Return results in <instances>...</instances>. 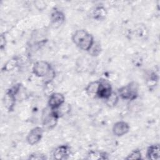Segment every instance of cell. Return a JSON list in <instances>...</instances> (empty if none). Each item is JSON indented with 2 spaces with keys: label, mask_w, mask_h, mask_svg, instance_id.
I'll list each match as a JSON object with an SVG mask.
<instances>
[{
  "label": "cell",
  "mask_w": 160,
  "mask_h": 160,
  "mask_svg": "<svg viewBox=\"0 0 160 160\" xmlns=\"http://www.w3.org/2000/svg\"><path fill=\"white\" fill-rule=\"evenodd\" d=\"M72 41L76 46L85 51H88L94 42L93 36L85 29L76 30L72 34Z\"/></svg>",
  "instance_id": "cell-1"
},
{
  "label": "cell",
  "mask_w": 160,
  "mask_h": 160,
  "mask_svg": "<svg viewBox=\"0 0 160 160\" xmlns=\"http://www.w3.org/2000/svg\"><path fill=\"white\" fill-rule=\"evenodd\" d=\"M139 88L138 83L135 81H132L119 88L118 94L121 99L132 101L136 100L138 97Z\"/></svg>",
  "instance_id": "cell-2"
},
{
  "label": "cell",
  "mask_w": 160,
  "mask_h": 160,
  "mask_svg": "<svg viewBox=\"0 0 160 160\" xmlns=\"http://www.w3.org/2000/svg\"><path fill=\"white\" fill-rule=\"evenodd\" d=\"M59 116L49 107L44 109L42 114V124L44 129L51 130L57 124Z\"/></svg>",
  "instance_id": "cell-3"
},
{
  "label": "cell",
  "mask_w": 160,
  "mask_h": 160,
  "mask_svg": "<svg viewBox=\"0 0 160 160\" xmlns=\"http://www.w3.org/2000/svg\"><path fill=\"white\" fill-rule=\"evenodd\" d=\"M52 69L51 64L45 61H36L32 66V71L33 74L39 78H43Z\"/></svg>",
  "instance_id": "cell-4"
},
{
  "label": "cell",
  "mask_w": 160,
  "mask_h": 160,
  "mask_svg": "<svg viewBox=\"0 0 160 160\" xmlns=\"http://www.w3.org/2000/svg\"><path fill=\"white\" fill-rule=\"evenodd\" d=\"M44 128L40 126L33 128L28 132L26 136V141L31 146L38 144L42 139L44 133Z\"/></svg>",
  "instance_id": "cell-5"
},
{
  "label": "cell",
  "mask_w": 160,
  "mask_h": 160,
  "mask_svg": "<svg viewBox=\"0 0 160 160\" xmlns=\"http://www.w3.org/2000/svg\"><path fill=\"white\" fill-rule=\"evenodd\" d=\"M99 80V84L96 96L102 99H107L112 92V86L109 82L104 79Z\"/></svg>",
  "instance_id": "cell-6"
},
{
  "label": "cell",
  "mask_w": 160,
  "mask_h": 160,
  "mask_svg": "<svg viewBox=\"0 0 160 160\" xmlns=\"http://www.w3.org/2000/svg\"><path fill=\"white\" fill-rule=\"evenodd\" d=\"M65 103V97L60 92H52L48 99V105L51 109H56Z\"/></svg>",
  "instance_id": "cell-7"
},
{
  "label": "cell",
  "mask_w": 160,
  "mask_h": 160,
  "mask_svg": "<svg viewBox=\"0 0 160 160\" xmlns=\"http://www.w3.org/2000/svg\"><path fill=\"white\" fill-rule=\"evenodd\" d=\"M66 17L63 12L55 9L51 12L50 16V23L52 28L57 29L61 26L64 22Z\"/></svg>",
  "instance_id": "cell-8"
},
{
  "label": "cell",
  "mask_w": 160,
  "mask_h": 160,
  "mask_svg": "<svg viewBox=\"0 0 160 160\" xmlns=\"http://www.w3.org/2000/svg\"><path fill=\"white\" fill-rule=\"evenodd\" d=\"M71 154V148L68 145H61L55 148L52 152L53 159L56 160L66 159Z\"/></svg>",
  "instance_id": "cell-9"
},
{
  "label": "cell",
  "mask_w": 160,
  "mask_h": 160,
  "mask_svg": "<svg viewBox=\"0 0 160 160\" xmlns=\"http://www.w3.org/2000/svg\"><path fill=\"white\" fill-rule=\"evenodd\" d=\"M129 129L130 127L128 122L123 121H119L114 124L112 131L114 135L118 137H121L126 134L129 131Z\"/></svg>",
  "instance_id": "cell-10"
},
{
  "label": "cell",
  "mask_w": 160,
  "mask_h": 160,
  "mask_svg": "<svg viewBox=\"0 0 160 160\" xmlns=\"http://www.w3.org/2000/svg\"><path fill=\"white\" fill-rule=\"evenodd\" d=\"M146 158L151 160H158L160 158V148L159 144H152L147 148Z\"/></svg>",
  "instance_id": "cell-11"
},
{
  "label": "cell",
  "mask_w": 160,
  "mask_h": 160,
  "mask_svg": "<svg viewBox=\"0 0 160 160\" xmlns=\"http://www.w3.org/2000/svg\"><path fill=\"white\" fill-rule=\"evenodd\" d=\"M108 15V11L103 6H96L92 11V16L96 21L104 20Z\"/></svg>",
  "instance_id": "cell-12"
},
{
  "label": "cell",
  "mask_w": 160,
  "mask_h": 160,
  "mask_svg": "<svg viewBox=\"0 0 160 160\" xmlns=\"http://www.w3.org/2000/svg\"><path fill=\"white\" fill-rule=\"evenodd\" d=\"M99 84V80L89 82L85 88V91L87 95L89 97H96L98 90Z\"/></svg>",
  "instance_id": "cell-13"
},
{
  "label": "cell",
  "mask_w": 160,
  "mask_h": 160,
  "mask_svg": "<svg viewBox=\"0 0 160 160\" xmlns=\"http://www.w3.org/2000/svg\"><path fill=\"white\" fill-rule=\"evenodd\" d=\"M87 159L92 160H103L108 159L109 155L106 152L98 151H90L87 155Z\"/></svg>",
  "instance_id": "cell-14"
},
{
  "label": "cell",
  "mask_w": 160,
  "mask_h": 160,
  "mask_svg": "<svg viewBox=\"0 0 160 160\" xmlns=\"http://www.w3.org/2000/svg\"><path fill=\"white\" fill-rule=\"evenodd\" d=\"M119 96L117 92L112 91L111 94L106 99H104V102L107 106L109 108H113L116 106L119 101Z\"/></svg>",
  "instance_id": "cell-15"
},
{
  "label": "cell",
  "mask_w": 160,
  "mask_h": 160,
  "mask_svg": "<svg viewBox=\"0 0 160 160\" xmlns=\"http://www.w3.org/2000/svg\"><path fill=\"white\" fill-rule=\"evenodd\" d=\"M19 59L17 57L12 58L11 59H9V61L4 65L2 68V71H9L14 69L16 68L18 65Z\"/></svg>",
  "instance_id": "cell-16"
},
{
  "label": "cell",
  "mask_w": 160,
  "mask_h": 160,
  "mask_svg": "<svg viewBox=\"0 0 160 160\" xmlns=\"http://www.w3.org/2000/svg\"><path fill=\"white\" fill-rule=\"evenodd\" d=\"M101 46L99 42L94 41L90 49L88 51L92 56H98L101 52Z\"/></svg>",
  "instance_id": "cell-17"
},
{
  "label": "cell",
  "mask_w": 160,
  "mask_h": 160,
  "mask_svg": "<svg viewBox=\"0 0 160 160\" xmlns=\"http://www.w3.org/2000/svg\"><path fill=\"white\" fill-rule=\"evenodd\" d=\"M141 152L139 149H136L132 151L128 156L125 158L127 160L130 159H141Z\"/></svg>",
  "instance_id": "cell-18"
},
{
  "label": "cell",
  "mask_w": 160,
  "mask_h": 160,
  "mask_svg": "<svg viewBox=\"0 0 160 160\" xmlns=\"http://www.w3.org/2000/svg\"><path fill=\"white\" fill-rule=\"evenodd\" d=\"M158 81V76L156 72H151L150 76L147 79V83L148 86L151 87H152L154 86H156L157 84V82Z\"/></svg>",
  "instance_id": "cell-19"
},
{
  "label": "cell",
  "mask_w": 160,
  "mask_h": 160,
  "mask_svg": "<svg viewBox=\"0 0 160 160\" xmlns=\"http://www.w3.org/2000/svg\"><path fill=\"white\" fill-rule=\"evenodd\" d=\"M55 74H56L55 71L52 68V69L47 74V75L42 78V81H43L44 84L46 85L48 84L51 83V82L52 81V80L55 78Z\"/></svg>",
  "instance_id": "cell-20"
},
{
  "label": "cell",
  "mask_w": 160,
  "mask_h": 160,
  "mask_svg": "<svg viewBox=\"0 0 160 160\" xmlns=\"http://www.w3.org/2000/svg\"><path fill=\"white\" fill-rule=\"evenodd\" d=\"M29 159H46V158L45 155H44V154L34 152V153L31 154V155H29Z\"/></svg>",
  "instance_id": "cell-21"
},
{
  "label": "cell",
  "mask_w": 160,
  "mask_h": 160,
  "mask_svg": "<svg viewBox=\"0 0 160 160\" xmlns=\"http://www.w3.org/2000/svg\"><path fill=\"white\" fill-rule=\"evenodd\" d=\"M6 44V37L3 34H1V46H0L1 49H3L5 48Z\"/></svg>",
  "instance_id": "cell-22"
}]
</instances>
